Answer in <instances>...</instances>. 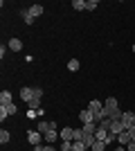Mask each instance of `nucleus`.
I'll list each match as a JSON object with an SVG mask.
<instances>
[{"instance_id": "1", "label": "nucleus", "mask_w": 135, "mask_h": 151, "mask_svg": "<svg viewBox=\"0 0 135 151\" xmlns=\"http://www.w3.org/2000/svg\"><path fill=\"white\" fill-rule=\"evenodd\" d=\"M59 138H61V142H74V129L72 126H63Z\"/></svg>"}, {"instance_id": "2", "label": "nucleus", "mask_w": 135, "mask_h": 151, "mask_svg": "<svg viewBox=\"0 0 135 151\" xmlns=\"http://www.w3.org/2000/svg\"><path fill=\"white\" fill-rule=\"evenodd\" d=\"M122 124H124V129H126V131H129V129H133L135 126V113H124L122 115Z\"/></svg>"}, {"instance_id": "3", "label": "nucleus", "mask_w": 135, "mask_h": 151, "mask_svg": "<svg viewBox=\"0 0 135 151\" xmlns=\"http://www.w3.org/2000/svg\"><path fill=\"white\" fill-rule=\"evenodd\" d=\"M41 138H43V133H39V131H27V142L32 147H39L41 145Z\"/></svg>"}, {"instance_id": "4", "label": "nucleus", "mask_w": 135, "mask_h": 151, "mask_svg": "<svg viewBox=\"0 0 135 151\" xmlns=\"http://www.w3.org/2000/svg\"><path fill=\"white\" fill-rule=\"evenodd\" d=\"M43 140L47 142V145H54V142L59 140V133H56V129H50L47 133H43Z\"/></svg>"}, {"instance_id": "5", "label": "nucleus", "mask_w": 135, "mask_h": 151, "mask_svg": "<svg viewBox=\"0 0 135 151\" xmlns=\"http://www.w3.org/2000/svg\"><path fill=\"white\" fill-rule=\"evenodd\" d=\"M79 120H81V124H88V122H95V113H90L88 108H84V111L79 113Z\"/></svg>"}, {"instance_id": "6", "label": "nucleus", "mask_w": 135, "mask_h": 151, "mask_svg": "<svg viewBox=\"0 0 135 151\" xmlns=\"http://www.w3.org/2000/svg\"><path fill=\"white\" fill-rule=\"evenodd\" d=\"M20 97H23V101H29V99H34V88H29V86H23L20 88Z\"/></svg>"}, {"instance_id": "7", "label": "nucleus", "mask_w": 135, "mask_h": 151, "mask_svg": "<svg viewBox=\"0 0 135 151\" xmlns=\"http://www.w3.org/2000/svg\"><path fill=\"white\" fill-rule=\"evenodd\" d=\"M7 47H9L11 52H20V50H23V41H20V38H9Z\"/></svg>"}, {"instance_id": "8", "label": "nucleus", "mask_w": 135, "mask_h": 151, "mask_svg": "<svg viewBox=\"0 0 135 151\" xmlns=\"http://www.w3.org/2000/svg\"><path fill=\"white\" fill-rule=\"evenodd\" d=\"M104 108H106V111H108V115H110L113 111H115V108H119V104H117L115 97H108V99L104 101Z\"/></svg>"}, {"instance_id": "9", "label": "nucleus", "mask_w": 135, "mask_h": 151, "mask_svg": "<svg viewBox=\"0 0 135 151\" xmlns=\"http://www.w3.org/2000/svg\"><path fill=\"white\" fill-rule=\"evenodd\" d=\"M9 104H14L11 93H9V90H2V93H0V106H9Z\"/></svg>"}, {"instance_id": "10", "label": "nucleus", "mask_w": 135, "mask_h": 151, "mask_svg": "<svg viewBox=\"0 0 135 151\" xmlns=\"http://www.w3.org/2000/svg\"><path fill=\"white\" fill-rule=\"evenodd\" d=\"M95 140H99V142H106V140H108V129H101V126H99V129L95 131Z\"/></svg>"}, {"instance_id": "11", "label": "nucleus", "mask_w": 135, "mask_h": 151, "mask_svg": "<svg viewBox=\"0 0 135 151\" xmlns=\"http://www.w3.org/2000/svg\"><path fill=\"white\" fill-rule=\"evenodd\" d=\"M88 111H90V113H99V111H104V104H101V101H97V99H92L88 104Z\"/></svg>"}, {"instance_id": "12", "label": "nucleus", "mask_w": 135, "mask_h": 151, "mask_svg": "<svg viewBox=\"0 0 135 151\" xmlns=\"http://www.w3.org/2000/svg\"><path fill=\"white\" fill-rule=\"evenodd\" d=\"M117 142H119L122 147H126V145L131 142V133H129V131H122L119 135H117Z\"/></svg>"}, {"instance_id": "13", "label": "nucleus", "mask_w": 135, "mask_h": 151, "mask_svg": "<svg viewBox=\"0 0 135 151\" xmlns=\"http://www.w3.org/2000/svg\"><path fill=\"white\" fill-rule=\"evenodd\" d=\"M20 16H23V20H25V25H34V16L29 14V9H23Z\"/></svg>"}, {"instance_id": "14", "label": "nucleus", "mask_w": 135, "mask_h": 151, "mask_svg": "<svg viewBox=\"0 0 135 151\" xmlns=\"http://www.w3.org/2000/svg\"><path fill=\"white\" fill-rule=\"evenodd\" d=\"M81 142H84V145L90 149V147L95 145V133H84V140H81Z\"/></svg>"}, {"instance_id": "15", "label": "nucleus", "mask_w": 135, "mask_h": 151, "mask_svg": "<svg viewBox=\"0 0 135 151\" xmlns=\"http://www.w3.org/2000/svg\"><path fill=\"white\" fill-rule=\"evenodd\" d=\"M43 12H45V9H43L41 5H32V7H29V14H32L34 18H39V16H43Z\"/></svg>"}, {"instance_id": "16", "label": "nucleus", "mask_w": 135, "mask_h": 151, "mask_svg": "<svg viewBox=\"0 0 135 151\" xmlns=\"http://www.w3.org/2000/svg\"><path fill=\"white\" fill-rule=\"evenodd\" d=\"M50 129H52V122H45V120H41V122H39V129H36V131H39V133H47Z\"/></svg>"}, {"instance_id": "17", "label": "nucleus", "mask_w": 135, "mask_h": 151, "mask_svg": "<svg viewBox=\"0 0 135 151\" xmlns=\"http://www.w3.org/2000/svg\"><path fill=\"white\" fill-rule=\"evenodd\" d=\"M27 108H29V111H39V108H41V99H39V97L29 99V101H27Z\"/></svg>"}, {"instance_id": "18", "label": "nucleus", "mask_w": 135, "mask_h": 151, "mask_svg": "<svg viewBox=\"0 0 135 151\" xmlns=\"http://www.w3.org/2000/svg\"><path fill=\"white\" fill-rule=\"evenodd\" d=\"M72 151H90V149L81 142V140H74V142H72Z\"/></svg>"}, {"instance_id": "19", "label": "nucleus", "mask_w": 135, "mask_h": 151, "mask_svg": "<svg viewBox=\"0 0 135 151\" xmlns=\"http://www.w3.org/2000/svg\"><path fill=\"white\" fill-rule=\"evenodd\" d=\"M122 115H124V111H122V108H115V111H113V113H110L108 117H110L113 122H119V120H122Z\"/></svg>"}, {"instance_id": "20", "label": "nucleus", "mask_w": 135, "mask_h": 151, "mask_svg": "<svg viewBox=\"0 0 135 151\" xmlns=\"http://www.w3.org/2000/svg\"><path fill=\"white\" fill-rule=\"evenodd\" d=\"M79 68H81V63H79L77 59H72V61H68V70H70V72H77Z\"/></svg>"}, {"instance_id": "21", "label": "nucleus", "mask_w": 135, "mask_h": 151, "mask_svg": "<svg viewBox=\"0 0 135 151\" xmlns=\"http://www.w3.org/2000/svg\"><path fill=\"white\" fill-rule=\"evenodd\" d=\"M106 147H108V145H106V142H99V140H95V145L90 147V151H104V149H106Z\"/></svg>"}, {"instance_id": "22", "label": "nucleus", "mask_w": 135, "mask_h": 151, "mask_svg": "<svg viewBox=\"0 0 135 151\" xmlns=\"http://www.w3.org/2000/svg\"><path fill=\"white\" fill-rule=\"evenodd\" d=\"M72 7H74L77 12H84V9H86V0H74V2H72Z\"/></svg>"}, {"instance_id": "23", "label": "nucleus", "mask_w": 135, "mask_h": 151, "mask_svg": "<svg viewBox=\"0 0 135 151\" xmlns=\"http://www.w3.org/2000/svg\"><path fill=\"white\" fill-rule=\"evenodd\" d=\"M97 7H99V2H97V0H86V9H90V12H95Z\"/></svg>"}, {"instance_id": "24", "label": "nucleus", "mask_w": 135, "mask_h": 151, "mask_svg": "<svg viewBox=\"0 0 135 151\" xmlns=\"http://www.w3.org/2000/svg\"><path fill=\"white\" fill-rule=\"evenodd\" d=\"M0 142H2V145H7V142H9V131H5V129L0 131Z\"/></svg>"}, {"instance_id": "25", "label": "nucleus", "mask_w": 135, "mask_h": 151, "mask_svg": "<svg viewBox=\"0 0 135 151\" xmlns=\"http://www.w3.org/2000/svg\"><path fill=\"white\" fill-rule=\"evenodd\" d=\"M7 108V113H9V115H16V113H18V106H16V104H9V106H5Z\"/></svg>"}, {"instance_id": "26", "label": "nucleus", "mask_w": 135, "mask_h": 151, "mask_svg": "<svg viewBox=\"0 0 135 151\" xmlns=\"http://www.w3.org/2000/svg\"><path fill=\"white\" fill-rule=\"evenodd\" d=\"M59 149H61V151H72V142H61Z\"/></svg>"}, {"instance_id": "27", "label": "nucleus", "mask_w": 135, "mask_h": 151, "mask_svg": "<svg viewBox=\"0 0 135 151\" xmlns=\"http://www.w3.org/2000/svg\"><path fill=\"white\" fill-rule=\"evenodd\" d=\"M34 97H43V88H41V86H34Z\"/></svg>"}, {"instance_id": "28", "label": "nucleus", "mask_w": 135, "mask_h": 151, "mask_svg": "<svg viewBox=\"0 0 135 151\" xmlns=\"http://www.w3.org/2000/svg\"><path fill=\"white\" fill-rule=\"evenodd\" d=\"M27 117H29V120H36V117H39V111H29V108H27Z\"/></svg>"}, {"instance_id": "29", "label": "nucleus", "mask_w": 135, "mask_h": 151, "mask_svg": "<svg viewBox=\"0 0 135 151\" xmlns=\"http://www.w3.org/2000/svg\"><path fill=\"white\" fill-rule=\"evenodd\" d=\"M126 151H135V140H131L129 145H126Z\"/></svg>"}, {"instance_id": "30", "label": "nucleus", "mask_w": 135, "mask_h": 151, "mask_svg": "<svg viewBox=\"0 0 135 151\" xmlns=\"http://www.w3.org/2000/svg\"><path fill=\"white\" fill-rule=\"evenodd\" d=\"M43 151H56V149H54V145H43Z\"/></svg>"}, {"instance_id": "31", "label": "nucleus", "mask_w": 135, "mask_h": 151, "mask_svg": "<svg viewBox=\"0 0 135 151\" xmlns=\"http://www.w3.org/2000/svg\"><path fill=\"white\" fill-rule=\"evenodd\" d=\"M129 133H131V140H135V126H133V129H129Z\"/></svg>"}, {"instance_id": "32", "label": "nucleus", "mask_w": 135, "mask_h": 151, "mask_svg": "<svg viewBox=\"0 0 135 151\" xmlns=\"http://www.w3.org/2000/svg\"><path fill=\"white\" fill-rule=\"evenodd\" d=\"M113 151H126V147H122V145H119V147H115Z\"/></svg>"}, {"instance_id": "33", "label": "nucleus", "mask_w": 135, "mask_h": 151, "mask_svg": "<svg viewBox=\"0 0 135 151\" xmlns=\"http://www.w3.org/2000/svg\"><path fill=\"white\" fill-rule=\"evenodd\" d=\"M34 151H43V147H41V145H39V147H34Z\"/></svg>"}, {"instance_id": "34", "label": "nucleus", "mask_w": 135, "mask_h": 151, "mask_svg": "<svg viewBox=\"0 0 135 151\" xmlns=\"http://www.w3.org/2000/svg\"><path fill=\"white\" fill-rule=\"evenodd\" d=\"M131 50H133V54H135V43H133V47H131Z\"/></svg>"}, {"instance_id": "35", "label": "nucleus", "mask_w": 135, "mask_h": 151, "mask_svg": "<svg viewBox=\"0 0 135 151\" xmlns=\"http://www.w3.org/2000/svg\"><path fill=\"white\" fill-rule=\"evenodd\" d=\"M133 113H135V111H133Z\"/></svg>"}]
</instances>
